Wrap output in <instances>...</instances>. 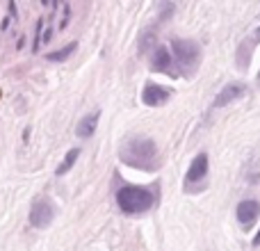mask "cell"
Returning <instances> with one entry per match:
<instances>
[{"label":"cell","instance_id":"cell-9","mask_svg":"<svg viewBox=\"0 0 260 251\" xmlns=\"http://www.w3.org/2000/svg\"><path fill=\"white\" fill-rule=\"evenodd\" d=\"M99 119H101V112H94V114L82 117L80 123H78V128H76V135H78V137H82V139L91 137V135H94V130H96V125H99Z\"/></svg>","mask_w":260,"mask_h":251},{"label":"cell","instance_id":"cell-1","mask_svg":"<svg viewBox=\"0 0 260 251\" xmlns=\"http://www.w3.org/2000/svg\"><path fill=\"white\" fill-rule=\"evenodd\" d=\"M119 158L135 169H155L157 167V146L148 137H128L119 148Z\"/></svg>","mask_w":260,"mask_h":251},{"label":"cell","instance_id":"cell-10","mask_svg":"<svg viewBox=\"0 0 260 251\" xmlns=\"http://www.w3.org/2000/svg\"><path fill=\"white\" fill-rule=\"evenodd\" d=\"M151 64H153V69H155V71H167V69H169L171 55H169V50H167V46H157L155 53H153Z\"/></svg>","mask_w":260,"mask_h":251},{"label":"cell","instance_id":"cell-13","mask_svg":"<svg viewBox=\"0 0 260 251\" xmlns=\"http://www.w3.org/2000/svg\"><path fill=\"white\" fill-rule=\"evenodd\" d=\"M41 30H44V18H39L37 21V27H35V39H32V50H39V46H41Z\"/></svg>","mask_w":260,"mask_h":251},{"label":"cell","instance_id":"cell-15","mask_svg":"<svg viewBox=\"0 0 260 251\" xmlns=\"http://www.w3.org/2000/svg\"><path fill=\"white\" fill-rule=\"evenodd\" d=\"M258 244H260V231H258L256 238H253V247H258Z\"/></svg>","mask_w":260,"mask_h":251},{"label":"cell","instance_id":"cell-14","mask_svg":"<svg viewBox=\"0 0 260 251\" xmlns=\"http://www.w3.org/2000/svg\"><path fill=\"white\" fill-rule=\"evenodd\" d=\"M7 7H9V14H12V16H16V5H14V3H9Z\"/></svg>","mask_w":260,"mask_h":251},{"label":"cell","instance_id":"cell-8","mask_svg":"<svg viewBox=\"0 0 260 251\" xmlns=\"http://www.w3.org/2000/svg\"><path fill=\"white\" fill-rule=\"evenodd\" d=\"M206 174H208V155L206 153H199L187 169V180L189 183H197V180L206 178Z\"/></svg>","mask_w":260,"mask_h":251},{"label":"cell","instance_id":"cell-6","mask_svg":"<svg viewBox=\"0 0 260 251\" xmlns=\"http://www.w3.org/2000/svg\"><path fill=\"white\" fill-rule=\"evenodd\" d=\"M169 96H171V91L165 89V87H160V85H155V82L146 85L142 91V101L146 105H162L169 101Z\"/></svg>","mask_w":260,"mask_h":251},{"label":"cell","instance_id":"cell-7","mask_svg":"<svg viewBox=\"0 0 260 251\" xmlns=\"http://www.w3.org/2000/svg\"><path fill=\"white\" fill-rule=\"evenodd\" d=\"M244 94H247L244 85H240V82H229V85H226L224 89H221L219 94H217V99H215V108H221V105L231 103V101L240 99V96H244Z\"/></svg>","mask_w":260,"mask_h":251},{"label":"cell","instance_id":"cell-11","mask_svg":"<svg viewBox=\"0 0 260 251\" xmlns=\"http://www.w3.org/2000/svg\"><path fill=\"white\" fill-rule=\"evenodd\" d=\"M76 48H78V44H76V41H71V44H67L64 48L46 53V59H48V62H64V59H69L73 53H76Z\"/></svg>","mask_w":260,"mask_h":251},{"label":"cell","instance_id":"cell-12","mask_svg":"<svg viewBox=\"0 0 260 251\" xmlns=\"http://www.w3.org/2000/svg\"><path fill=\"white\" fill-rule=\"evenodd\" d=\"M78 155H80V148H71V151L64 155V160H62V165L55 169V174L57 176H64V174H69L71 171V167L76 165V160H78Z\"/></svg>","mask_w":260,"mask_h":251},{"label":"cell","instance_id":"cell-5","mask_svg":"<svg viewBox=\"0 0 260 251\" xmlns=\"http://www.w3.org/2000/svg\"><path fill=\"white\" fill-rule=\"evenodd\" d=\"M258 217H260V203L253 201V199H247V201H242L238 206V222L244 226V231L251 229Z\"/></svg>","mask_w":260,"mask_h":251},{"label":"cell","instance_id":"cell-3","mask_svg":"<svg viewBox=\"0 0 260 251\" xmlns=\"http://www.w3.org/2000/svg\"><path fill=\"white\" fill-rule=\"evenodd\" d=\"M27 219H30V224L35 226V229H46V226H50V222L55 219V206L46 197L37 199L30 208V217H27Z\"/></svg>","mask_w":260,"mask_h":251},{"label":"cell","instance_id":"cell-2","mask_svg":"<svg viewBox=\"0 0 260 251\" xmlns=\"http://www.w3.org/2000/svg\"><path fill=\"white\" fill-rule=\"evenodd\" d=\"M153 201H155L153 192H148L146 187H139V185H123L121 190H117V203L126 215L148 210Z\"/></svg>","mask_w":260,"mask_h":251},{"label":"cell","instance_id":"cell-4","mask_svg":"<svg viewBox=\"0 0 260 251\" xmlns=\"http://www.w3.org/2000/svg\"><path fill=\"white\" fill-rule=\"evenodd\" d=\"M171 50H174L176 59H178L183 67H194L201 57V50L194 41H187V39H174L171 41Z\"/></svg>","mask_w":260,"mask_h":251}]
</instances>
